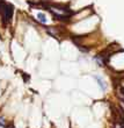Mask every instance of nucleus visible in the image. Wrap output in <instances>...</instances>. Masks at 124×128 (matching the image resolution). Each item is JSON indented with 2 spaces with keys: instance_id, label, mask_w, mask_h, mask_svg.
Listing matches in <instances>:
<instances>
[{
  "instance_id": "nucleus-4",
  "label": "nucleus",
  "mask_w": 124,
  "mask_h": 128,
  "mask_svg": "<svg viewBox=\"0 0 124 128\" xmlns=\"http://www.w3.org/2000/svg\"><path fill=\"white\" fill-rule=\"evenodd\" d=\"M0 125H1V126H4V125H5V120H4L2 118H0Z\"/></svg>"
},
{
  "instance_id": "nucleus-3",
  "label": "nucleus",
  "mask_w": 124,
  "mask_h": 128,
  "mask_svg": "<svg viewBox=\"0 0 124 128\" xmlns=\"http://www.w3.org/2000/svg\"><path fill=\"white\" fill-rule=\"evenodd\" d=\"M37 18H38V20H39L41 22H43V23L46 22V18H45V15H44L43 13H39V14L37 15Z\"/></svg>"
},
{
  "instance_id": "nucleus-2",
  "label": "nucleus",
  "mask_w": 124,
  "mask_h": 128,
  "mask_svg": "<svg viewBox=\"0 0 124 128\" xmlns=\"http://www.w3.org/2000/svg\"><path fill=\"white\" fill-rule=\"evenodd\" d=\"M95 79H96V80L99 82V85H100V86H101V89H102V90L104 91V90H106V85H104L103 80H102V79H101V78H100L99 76H96V77H95Z\"/></svg>"
},
{
  "instance_id": "nucleus-1",
  "label": "nucleus",
  "mask_w": 124,
  "mask_h": 128,
  "mask_svg": "<svg viewBox=\"0 0 124 128\" xmlns=\"http://www.w3.org/2000/svg\"><path fill=\"white\" fill-rule=\"evenodd\" d=\"M13 6L11 4H6L4 2V0H0V14L2 16V21L5 23L9 22L12 16H13Z\"/></svg>"
}]
</instances>
